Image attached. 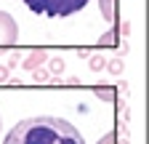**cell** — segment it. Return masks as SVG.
<instances>
[{
    "mask_svg": "<svg viewBox=\"0 0 149 144\" xmlns=\"http://www.w3.org/2000/svg\"><path fill=\"white\" fill-rule=\"evenodd\" d=\"M3 144H85L74 125L59 117H29L22 120L6 136Z\"/></svg>",
    "mask_w": 149,
    "mask_h": 144,
    "instance_id": "obj_1",
    "label": "cell"
},
{
    "mask_svg": "<svg viewBox=\"0 0 149 144\" xmlns=\"http://www.w3.org/2000/svg\"><path fill=\"white\" fill-rule=\"evenodd\" d=\"M22 3L37 13V16H45V19H64V16H74L80 13L91 0H22Z\"/></svg>",
    "mask_w": 149,
    "mask_h": 144,
    "instance_id": "obj_2",
    "label": "cell"
},
{
    "mask_svg": "<svg viewBox=\"0 0 149 144\" xmlns=\"http://www.w3.org/2000/svg\"><path fill=\"white\" fill-rule=\"evenodd\" d=\"M16 19L11 13H6V11H0V53L3 51H8L13 43H16Z\"/></svg>",
    "mask_w": 149,
    "mask_h": 144,
    "instance_id": "obj_3",
    "label": "cell"
},
{
    "mask_svg": "<svg viewBox=\"0 0 149 144\" xmlns=\"http://www.w3.org/2000/svg\"><path fill=\"white\" fill-rule=\"evenodd\" d=\"M48 59H51V56H48V51H45V48H32L27 56L22 59V69L32 72V69H37V67H45Z\"/></svg>",
    "mask_w": 149,
    "mask_h": 144,
    "instance_id": "obj_4",
    "label": "cell"
},
{
    "mask_svg": "<svg viewBox=\"0 0 149 144\" xmlns=\"http://www.w3.org/2000/svg\"><path fill=\"white\" fill-rule=\"evenodd\" d=\"M117 45H120V29L117 27H112L109 32H104L101 38L96 40V48H101V51L104 48H117Z\"/></svg>",
    "mask_w": 149,
    "mask_h": 144,
    "instance_id": "obj_5",
    "label": "cell"
},
{
    "mask_svg": "<svg viewBox=\"0 0 149 144\" xmlns=\"http://www.w3.org/2000/svg\"><path fill=\"white\" fill-rule=\"evenodd\" d=\"M45 64H48L45 69H48L51 80H59V78H61V72H64V59H61V56H56V59H48Z\"/></svg>",
    "mask_w": 149,
    "mask_h": 144,
    "instance_id": "obj_6",
    "label": "cell"
},
{
    "mask_svg": "<svg viewBox=\"0 0 149 144\" xmlns=\"http://www.w3.org/2000/svg\"><path fill=\"white\" fill-rule=\"evenodd\" d=\"M99 11H101V19L115 22V0H99Z\"/></svg>",
    "mask_w": 149,
    "mask_h": 144,
    "instance_id": "obj_7",
    "label": "cell"
},
{
    "mask_svg": "<svg viewBox=\"0 0 149 144\" xmlns=\"http://www.w3.org/2000/svg\"><path fill=\"white\" fill-rule=\"evenodd\" d=\"M93 94H96L99 99H104V101H115V99H117V88H115V85H99Z\"/></svg>",
    "mask_w": 149,
    "mask_h": 144,
    "instance_id": "obj_8",
    "label": "cell"
},
{
    "mask_svg": "<svg viewBox=\"0 0 149 144\" xmlns=\"http://www.w3.org/2000/svg\"><path fill=\"white\" fill-rule=\"evenodd\" d=\"M109 75H123V69H125V64H123V56H115V59H107V67H104Z\"/></svg>",
    "mask_w": 149,
    "mask_h": 144,
    "instance_id": "obj_9",
    "label": "cell"
},
{
    "mask_svg": "<svg viewBox=\"0 0 149 144\" xmlns=\"http://www.w3.org/2000/svg\"><path fill=\"white\" fill-rule=\"evenodd\" d=\"M88 67H91V72H101L107 67V59L104 56H88Z\"/></svg>",
    "mask_w": 149,
    "mask_h": 144,
    "instance_id": "obj_10",
    "label": "cell"
},
{
    "mask_svg": "<svg viewBox=\"0 0 149 144\" xmlns=\"http://www.w3.org/2000/svg\"><path fill=\"white\" fill-rule=\"evenodd\" d=\"M32 80L35 83H45V80H51V75H48L45 67H37V69H32Z\"/></svg>",
    "mask_w": 149,
    "mask_h": 144,
    "instance_id": "obj_11",
    "label": "cell"
},
{
    "mask_svg": "<svg viewBox=\"0 0 149 144\" xmlns=\"http://www.w3.org/2000/svg\"><path fill=\"white\" fill-rule=\"evenodd\" d=\"M99 144H117V134H115V131H109V134H104V136L99 139Z\"/></svg>",
    "mask_w": 149,
    "mask_h": 144,
    "instance_id": "obj_12",
    "label": "cell"
},
{
    "mask_svg": "<svg viewBox=\"0 0 149 144\" xmlns=\"http://www.w3.org/2000/svg\"><path fill=\"white\" fill-rule=\"evenodd\" d=\"M19 62H22V56H19V53H11V56H8V64H6V67H8V69H13Z\"/></svg>",
    "mask_w": 149,
    "mask_h": 144,
    "instance_id": "obj_13",
    "label": "cell"
},
{
    "mask_svg": "<svg viewBox=\"0 0 149 144\" xmlns=\"http://www.w3.org/2000/svg\"><path fill=\"white\" fill-rule=\"evenodd\" d=\"M8 78H11V69H8L6 64H0V83H6Z\"/></svg>",
    "mask_w": 149,
    "mask_h": 144,
    "instance_id": "obj_14",
    "label": "cell"
},
{
    "mask_svg": "<svg viewBox=\"0 0 149 144\" xmlns=\"http://www.w3.org/2000/svg\"><path fill=\"white\" fill-rule=\"evenodd\" d=\"M88 56H93L91 48H77V59H88Z\"/></svg>",
    "mask_w": 149,
    "mask_h": 144,
    "instance_id": "obj_15",
    "label": "cell"
},
{
    "mask_svg": "<svg viewBox=\"0 0 149 144\" xmlns=\"http://www.w3.org/2000/svg\"><path fill=\"white\" fill-rule=\"evenodd\" d=\"M67 83H69V85H77V83H80V78H77V75H72V78H67Z\"/></svg>",
    "mask_w": 149,
    "mask_h": 144,
    "instance_id": "obj_16",
    "label": "cell"
}]
</instances>
